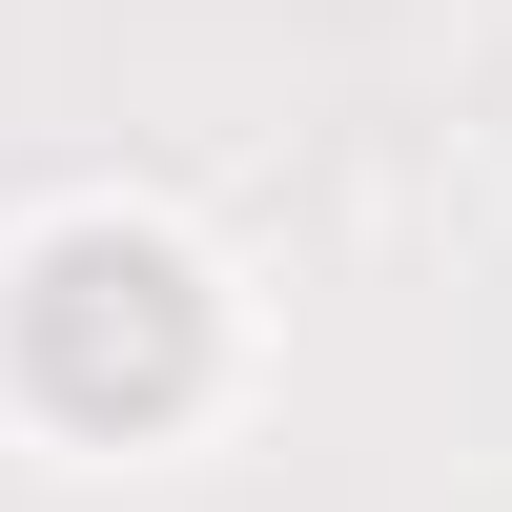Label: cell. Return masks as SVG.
I'll return each instance as SVG.
<instances>
[{
  "label": "cell",
  "mask_w": 512,
  "mask_h": 512,
  "mask_svg": "<svg viewBox=\"0 0 512 512\" xmlns=\"http://www.w3.org/2000/svg\"><path fill=\"white\" fill-rule=\"evenodd\" d=\"M21 349H41V390H62L82 431H123V410H185V369H205V287L164 267V246L82 226V246H41Z\"/></svg>",
  "instance_id": "1"
}]
</instances>
